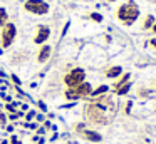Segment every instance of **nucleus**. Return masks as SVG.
Here are the masks:
<instances>
[{
    "instance_id": "obj_13",
    "label": "nucleus",
    "mask_w": 156,
    "mask_h": 144,
    "mask_svg": "<svg viewBox=\"0 0 156 144\" xmlns=\"http://www.w3.org/2000/svg\"><path fill=\"white\" fill-rule=\"evenodd\" d=\"M153 22H154V20H153V15H148V17L144 19L143 27H144V29H149V27H153Z\"/></svg>"
},
{
    "instance_id": "obj_15",
    "label": "nucleus",
    "mask_w": 156,
    "mask_h": 144,
    "mask_svg": "<svg viewBox=\"0 0 156 144\" xmlns=\"http://www.w3.org/2000/svg\"><path fill=\"white\" fill-rule=\"evenodd\" d=\"M91 19L96 20V22H102V17L99 15V13H91Z\"/></svg>"
},
{
    "instance_id": "obj_16",
    "label": "nucleus",
    "mask_w": 156,
    "mask_h": 144,
    "mask_svg": "<svg viewBox=\"0 0 156 144\" xmlns=\"http://www.w3.org/2000/svg\"><path fill=\"white\" fill-rule=\"evenodd\" d=\"M149 44H151V45L156 49V39H151V40H149Z\"/></svg>"
},
{
    "instance_id": "obj_14",
    "label": "nucleus",
    "mask_w": 156,
    "mask_h": 144,
    "mask_svg": "<svg viewBox=\"0 0 156 144\" xmlns=\"http://www.w3.org/2000/svg\"><path fill=\"white\" fill-rule=\"evenodd\" d=\"M128 80H129V74H124V76H122V79L116 82V89H119V87H121L122 84H126V82H128Z\"/></svg>"
},
{
    "instance_id": "obj_7",
    "label": "nucleus",
    "mask_w": 156,
    "mask_h": 144,
    "mask_svg": "<svg viewBox=\"0 0 156 144\" xmlns=\"http://www.w3.org/2000/svg\"><path fill=\"white\" fill-rule=\"evenodd\" d=\"M82 137H86L87 141H94V142L101 141V134L96 132V131H82Z\"/></svg>"
},
{
    "instance_id": "obj_8",
    "label": "nucleus",
    "mask_w": 156,
    "mask_h": 144,
    "mask_svg": "<svg viewBox=\"0 0 156 144\" xmlns=\"http://www.w3.org/2000/svg\"><path fill=\"white\" fill-rule=\"evenodd\" d=\"M49 55H51V47L44 45L41 50H39V54H37V60L39 62H45V60L49 59Z\"/></svg>"
},
{
    "instance_id": "obj_5",
    "label": "nucleus",
    "mask_w": 156,
    "mask_h": 144,
    "mask_svg": "<svg viewBox=\"0 0 156 144\" xmlns=\"http://www.w3.org/2000/svg\"><path fill=\"white\" fill-rule=\"evenodd\" d=\"M49 35H51V29H49L47 25H41L37 30V35L34 37V42L35 44H44L45 40L49 39Z\"/></svg>"
},
{
    "instance_id": "obj_12",
    "label": "nucleus",
    "mask_w": 156,
    "mask_h": 144,
    "mask_svg": "<svg viewBox=\"0 0 156 144\" xmlns=\"http://www.w3.org/2000/svg\"><path fill=\"white\" fill-rule=\"evenodd\" d=\"M7 23V10L0 7V25H5Z\"/></svg>"
},
{
    "instance_id": "obj_11",
    "label": "nucleus",
    "mask_w": 156,
    "mask_h": 144,
    "mask_svg": "<svg viewBox=\"0 0 156 144\" xmlns=\"http://www.w3.org/2000/svg\"><path fill=\"white\" fill-rule=\"evenodd\" d=\"M129 89H131V84H129V82H126V84H122V86L119 87V89H116V92H118L119 96H124V94L128 92Z\"/></svg>"
},
{
    "instance_id": "obj_1",
    "label": "nucleus",
    "mask_w": 156,
    "mask_h": 144,
    "mask_svg": "<svg viewBox=\"0 0 156 144\" xmlns=\"http://www.w3.org/2000/svg\"><path fill=\"white\" fill-rule=\"evenodd\" d=\"M138 17H139V9L134 2H128L118 9V19L121 22H124L126 25H131Z\"/></svg>"
},
{
    "instance_id": "obj_6",
    "label": "nucleus",
    "mask_w": 156,
    "mask_h": 144,
    "mask_svg": "<svg viewBox=\"0 0 156 144\" xmlns=\"http://www.w3.org/2000/svg\"><path fill=\"white\" fill-rule=\"evenodd\" d=\"M74 92L77 94V97L91 96V92H92V87H91V84H89V82H82V84H79L77 87H74Z\"/></svg>"
},
{
    "instance_id": "obj_9",
    "label": "nucleus",
    "mask_w": 156,
    "mask_h": 144,
    "mask_svg": "<svg viewBox=\"0 0 156 144\" xmlns=\"http://www.w3.org/2000/svg\"><path fill=\"white\" fill-rule=\"evenodd\" d=\"M121 72H122L121 67L114 65V67H111V69L106 70V76H108V77H118V76H121Z\"/></svg>"
},
{
    "instance_id": "obj_4",
    "label": "nucleus",
    "mask_w": 156,
    "mask_h": 144,
    "mask_svg": "<svg viewBox=\"0 0 156 144\" xmlns=\"http://www.w3.org/2000/svg\"><path fill=\"white\" fill-rule=\"evenodd\" d=\"M84 77H86V74H84V70H82V69H74V70H71V72L64 77V82L67 84L71 89H74V87L79 86V84L84 82Z\"/></svg>"
},
{
    "instance_id": "obj_18",
    "label": "nucleus",
    "mask_w": 156,
    "mask_h": 144,
    "mask_svg": "<svg viewBox=\"0 0 156 144\" xmlns=\"http://www.w3.org/2000/svg\"><path fill=\"white\" fill-rule=\"evenodd\" d=\"M151 29H153V32L156 33V23H153V27H151Z\"/></svg>"
},
{
    "instance_id": "obj_10",
    "label": "nucleus",
    "mask_w": 156,
    "mask_h": 144,
    "mask_svg": "<svg viewBox=\"0 0 156 144\" xmlns=\"http://www.w3.org/2000/svg\"><path fill=\"white\" fill-rule=\"evenodd\" d=\"M108 90H109V87H108V86H101V87H98L96 90H92V92H91V96L98 97V96H101V94L108 92Z\"/></svg>"
},
{
    "instance_id": "obj_3",
    "label": "nucleus",
    "mask_w": 156,
    "mask_h": 144,
    "mask_svg": "<svg viewBox=\"0 0 156 144\" xmlns=\"http://www.w3.org/2000/svg\"><path fill=\"white\" fill-rule=\"evenodd\" d=\"M15 35H17V27L14 23H5L4 29H2V35H0V42H2V47H9L12 42H14Z\"/></svg>"
},
{
    "instance_id": "obj_2",
    "label": "nucleus",
    "mask_w": 156,
    "mask_h": 144,
    "mask_svg": "<svg viewBox=\"0 0 156 144\" xmlns=\"http://www.w3.org/2000/svg\"><path fill=\"white\" fill-rule=\"evenodd\" d=\"M24 7H25V10L35 13V15H44V13L49 12V5L44 0H27L24 3Z\"/></svg>"
},
{
    "instance_id": "obj_19",
    "label": "nucleus",
    "mask_w": 156,
    "mask_h": 144,
    "mask_svg": "<svg viewBox=\"0 0 156 144\" xmlns=\"http://www.w3.org/2000/svg\"><path fill=\"white\" fill-rule=\"evenodd\" d=\"M109 2H114V0H109Z\"/></svg>"
},
{
    "instance_id": "obj_17",
    "label": "nucleus",
    "mask_w": 156,
    "mask_h": 144,
    "mask_svg": "<svg viewBox=\"0 0 156 144\" xmlns=\"http://www.w3.org/2000/svg\"><path fill=\"white\" fill-rule=\"evenodd\" d=\"M7 109H9V111H14V109H15V106H12V104H9V106H7Z\"/></svg>"
}]
</instances>
